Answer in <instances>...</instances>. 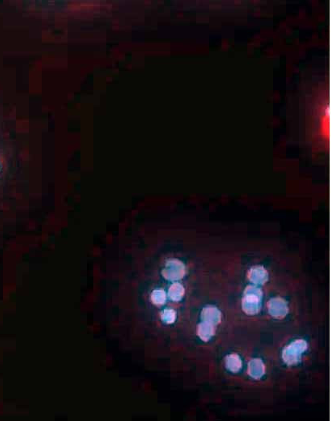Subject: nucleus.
Returning <instances> with one entry per match:
<instances>
[{"mask_svg":"<svg viewBox=\"0 0 331 421\" xmlns=\"http://www.w3.org/2000/svg\"><path fill=\"white\" fill-rule=\"evenodd\" d=\"M262 292L261 290L253 286H249L244 292L242 302L243 311L248 315H255L260 312L261 309Z\"/></svg>","mask_w":331,"mask_h":421,"instance_id":"f03ea898","label":"nucleus"},{"mask_svg":"<svg viewBox=\"0 0 331 421\" xmlns=\"http://www.w3.org/2000/svg\"><path fill=\"white\" fill-rule=\"evenodd\" d=\"M248 373L254 380H260L265 374V365L261 359H252L248 365Z\"/></svg>","mask_w":331,"mask_h":421,"instance_id":"423d86ee","label":"nucleus"},{"mask_svg":"<svg viewBox=\"0 0 331 421\" xmlns=\"http://www.w3.org/2000/svg\"><path fill=\"white\" fill-rule=\"evenodd\" d=\"M196 332L200 339L204 342H209V340L215 335L216 329H215V325L202 321L197 325Z\"/></svg>","mask_w":331,"mask_h":421,"instance_id":"0eeeda50","label":"nucleus"},{"mask_svg":"<svg viewBox=\"0 0 331 421\" xmlns=\"http://www.w3.org/2000/svg\"><path fill=\"white\" fill-rule=\"evenodd\" d=\"M184 289L181 284L175 283L171 286L168 291L169 298L174 302H179L184 297Z\"/></svg>","mask_w":331,"mask_h":421,"instance_id":"9d476101","label":"nucleus"},{"mask_svg":"<svg viewBox=\"0 0 331 421\" xmlns=\"http://www.w3.org/2000/svg\"><path fill=\"white\" fill-rule=\"evenodd\" d=\"M225 367L232 373H237L243 367L240 357L237 354H228L225 358Z\"/></svg>","mask_w":331,"mask_h":421,"instance_id":"6e6552de","label":"nucleus"},{"mask_svg":"<svg viewBox=\"0 0 331 421\" xmlns=\"http://www.w3.org/2000/svg\"><path fill=\"white\" fill-rule=\"evenodd\" d=\"M162 273L166 279L169 281H176L184 277L185 267L181 261L172 260L167 263L166 268L163 269Z\"/></svg>","mask_w":331,"mask_h":421,"instance_id":"7ed1b4c3","label":"nucleus"},{"mask_svg":"<svg viewBox=\"0 0 331 421\" xmlns=\"http://www.w3.org/2000/svg\"><path fill=\"white\" fill-rule=\"evenodd\" d=\"M249 278L252 282H255L256 284H263L266 282L268 274H267L265 269H263V268H254L250 271Z\"/></svg>","mask_w":331,"mask_h":421,"instance_id":"1a4fd4ad","label":"nucleus"},{"mask_svg":"<svg viewBox=\"0 0 331 421\" xmlns=\"http://www.w3.org/2000/svg\"><path fill=\"white\" fill-rule=\"evenodd\" d=\"M268 311L273 318L283 319L289 313V307L282 298H272L268 303Z\"/></svg>","mask_w":331,"mask_h":421,"instance_id":"20e7f679","label":"nucleus"},{"mask_svg":"<svg viewBox=\"0 0 331 421\" xmlns=\"http://www.w3.org/2000/svg\"><path fill=\"white\" fill-rule=\"evenodd\" d=\"M150 298H151V301L154 305L161 306V305H163L166 303L167 295H166L164 290H154L151 294Z\"/></svg>","mask_w":331,"mask_h":421,"instance_id":"f8f14e48","label":"nucleus"},{"mask_svg":"<svg viewBox=\"0 0 331 421\" xmlns=\"http://www.w3.org/2000/svg\"><path fill=\"white\" fill-rule=\"evenodd\" d=\"M308 348L307 342L303 339H297L290 342L282 350V359L288 366H294L300 363L302 354Z\"/></svg>","mask_w":331,"mask_h":421,"instance_id":"f257e3e1","label":"nucleus"},{"mask_svg":"<svg viewBox=\"0 0 331 421\" xmlns=\"http://www.w3.org/2000/svg\"><path fill=\"white\" fill-rule=\"evenodd\" d=\"M176 312L174 311L173 309H165L164 311L161 314V319L162 321L167 325H171L175 322L176 320Z\"/></svg>","mask_w":331,"mask_h":421,"instance_id":"9b49d317","label":"nucleus"},{"mask_svg":"<svg viewBox=\"0 0 331 421\" xmlns=\"http://www.w3.org/2000/svg\"><path fill=\"white\" fill-rule=\"evenodd\" d=\"M200 318L203 321L213 325H217L221 321L222 314L217 307L214 306H207L204 307L201 311Z\"/></svg>","mask_w":331,"mask_h":421,"instance_id":"39448f33","label":"nucleus"}]
</instances>
